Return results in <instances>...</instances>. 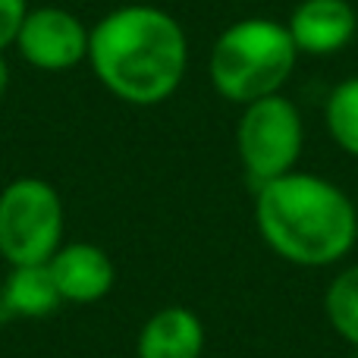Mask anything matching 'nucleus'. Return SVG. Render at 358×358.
<instances>
[{"label":"nucleus","mask_w":358,"mask_h":358,"mask_svg":"<svg viewBox=\"0 0 358 358\" xmlns=\"http://www.w3.org/2000/svg\"><path fill=\"white\" fill-rule=\"evenodd\" d=\"M88 66L117 101L155 107L182 85L189 38L173 13L155 3H126L88 29Z\"/></svg>","instance_id":"nucleus-1"},{"label":"nucleus","mask_w":358,"mask_h":358,"mask_svg":"<svg viewBox=\"0 0 358 358\" xmlns=\"http://www.w3.org/2000/svg\"><path fill=\"white\" fill-rule=\"evenodd\" d=\"M255 227L286 264L330 267L355 248L358 210L336 182L292 170L255 189Z\"/></svg>","instance_id":"nucleus-2"},{"label":"nucleus","mask_w":358,"mask_h":358,"mask_svg":"<svg viewBox=\"0 0 358 358\" xmlns=\"http://www.w3.org/2000/svg\"><path fill=\"white\" fill-rule=\"evenodd\" d=\"M299 57L286 22L248 16L227 25L210 44L208 76L223 101L245 107L283 92Z\"/></svg>","instance_id":"nucleus-3"},{"label":"nucleus","mask_w":358,"mask_h":358,"mask_svg":"<svg viewBox=\"0 0 358 358\" xmlns=\"http://www.w3.org/2000/svg\"><path fill=\"white\" fill-rule=\"evenodd\" d=\"M60 192L41 176H16L0 192V258L10 267L48 264L63 245Z\"/></svg>","instance_id":"nucleus-4"},{"label":"nucleus","mask_w":358,"mask_h":358,"mask_svg":"<svg viewBox=\"0 0 358 358\" xmlns=\"http://www.w3.org/2000/svg\"><path fill=\"white\" fill-rule=\"evenodd\" d=\"M302 148V113L283 92L242 107L236 123V151H239L242 173L255 189L292 173Z\"/></svg>","instance_id":"nucleus-5"},{"label":"nucleus","mask_w":358,"mask_h":358,"mask_svg":"<svg viewBox=\"0 0 358 358\" xmlns=\"http://www.w3.org/2000/svg\"><path fill=\"white\" fill-rule=\"evenodd\" d=\"M13 48L41 73H66L88 60V25L63 6H29Z\"/></svg>","instance_id":"nucleus-6"},{"label":"nucleus","mask_w":358,"mask_h":358,"mask_svg":"<svg viewBox=\"0 0 358 358\" xmlns=\"http://www.w3.org/2000/svg\"><path fill=\"white\" fill-rule=\"evenodd\" d=\"M50 277L57 283L63 302L69 305H94L113 289L117 267L110 255L94 242H69L54 252L48 261Z\"/></svg>","instance_id":"nucleus-7"},{"label":"nucleus","mask_w":358,"mask_h":358,"mask_svg":"<svg viewBox=\"0 0 358 358\" xmlns=\"http://www.w3.org/2000/svg\"><path fill=\"white\" fill-rule=\"evenodd\" d=\"M299 54L330 57L349 48L358 31V16L349 0H299L286 19Z\"/></svg>","instance_id":"nucleus-8"},{"label":"nucleus","mask_w":358,"mask_h":358,"mask_svg":"<svg viewBox=\"0 0 358 358\" xmlns=\"http://www.w3.org/2000/svg\"><path fill=\"white\" fill-rule=\"evenodd\" d=\"M204 321L185 305H167L142 324L136 340L138 358H201L204 355Z\"/></svg>","instance_id":"nucleus-9"},{"label":"nucleus","mask_w":358,"mask_h":358,"mask_svg":"<svg viewBox=\"0 0 358 358\" xmlns=\"http://www.w3.org/2000/svg\"><path fill=\"white\" fill-rule=\"evenodd\" d=\"M0 302L10 315L16 317H48L54 315L63 305L57 283L50 277L48 264H22V267H10L0 289Z\"/></svg>","instance_id":"nucleus-10"},{"label":"nucleus","mask_w":358,"mask_h":358,"mask_svg":"<svg viewBox=\"0 0 358 358\" xmlns=\"http://www.w3.org/2000/svg\"><path fill=\"white\" fill-rule=\"evenodd\" d=\"M324 123L336 148L358 161V76L336 82L324 101Z\"/></svg>","instance_id":"nucleus-11"},{"label":"nucleus","mask_w":358,"mask_h":358,"mask_svg":"<svg viewBox=\"0 0 358 358\" xmlns=\"http://www.w3.org/2000/svg\"><path fill=\"white\" fill-rule=\"evenodd\" d=\"M324 311L334 334L358 349V264H349L330 280L324 292Z\"/></svg>","instance_id":"nucleus-12"},{"label":"nucleus","mask_w":358,"mask_h":358,"mask_svg":"<svg viewBox=\"0 0 358 358\" xmlns=\"http://www.w3.org/2000/svg\"><path fill=\"white\" fill-rule=\"evenodd\" d=\"M25 13H29V0H0V54L13 48Z\"/></svg>","instance_id":"nucleus-13"},{"label":"nucleus","mask_w":358,"mask_h":358,"mask_svg":"<svg viewBox=\"0 0 358 358\" xmlns=\"http://www.w3.org/2000/svg\"><path fill=\"white\" fill-rule=\"evenodd\" d=\"M6 88H10V63H6L3 54H0V98L6 94Z\"/></svg>","instance_id":"nucleus-14"}]
</instances>
